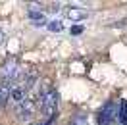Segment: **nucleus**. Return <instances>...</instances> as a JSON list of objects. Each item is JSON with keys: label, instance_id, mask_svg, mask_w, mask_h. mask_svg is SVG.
Masks as SVG:
<instances>
[{"label": "nucleus", "instance_id": "obj_10", "mask_svg": "<svg viewBox=\"0 0 127 125\" xmlns=\"http://www.w3.org/2000/svg\"><path fill=\"white\" fill-rule=\"evenodd\" d=\"M54 121H56V116H52V117H48V119H46V123H44V125H54Z\"/></svg>", "mask_w": 127, "mask_h": 125}, {"label": "nucleus", "instance_id": "obj_7", "mask_svg": "<svg viewBox=\"0 0 127 125\" xmlns=\"http://www.w3.org/2000/svg\"><path fill=\"white\" fill-rule=\"evenodd\" d=\"M67 17H73L75 21H79L81 17H85V14L79 12V10H67Z\"/></svg>", "mask_w": 127, "mask_h": 125}, {"label": "nucleus", "instance_id": "obj_11", "mask_svg": "<svg viewBox=\"0 0 127 125\" xmlns=\"http://www.w3.org/2000/svg\"><path fill=\"white\" fill-rule=\"evenodd\" d=\"M4 39H6V35H4V31H2V29H0V42H2Z\"/></svg>", "mask_w": 127, "mask_h": 125}, {"label": "nucleus", "instance_id": "obj_12", "mask_svg": "<svg viewBox=\"0 0 127 125\" xmlns=\"http://www.w3.org/2000/svg\"><path fill=\"white\" fill-rule=\"evenodd\" d=\"M98 125H104V123H100V121H98Z\"/></svg>", "mask_w": 127, "mask_h": 125}, {"label": "nucleus", "instance_id": "obj_6", "mask_svg": "<svg viewBox=\"0 0 127 125\" xmlns=\"http://www.w3.org/2000/svg\"><path fill=\"white\" fill-rule=\"evenodd\" d=\"M62 27H64V23L60 19H52V21L48 23V29H50V31H62Z\"/></svg>", "mask_w": 127, "mask_h": 125}, {"label": "nucleus", "instance_id": "obj_1", "mask_svg": "<svg viewBox=\"0 0 127 125\" xmlns=\"http://www.w3.org/2000/svg\"><path fill=\"white\" fill-rule=\"evenodd\" d=\"M40 108H42V112H44L48 117L54 116L56 108H58V91L50 89V91H46V93L42 94V96H40Z\"/></svg>", "mask_w": 127, "mask_h": 125}, {"label": "nucleus", "instance_id": "obj_8", "mask_svg": "<svg viewBox=\"0 0 127 125\" xmlns=\"http://www.w3.org/2000/svg\"><path fill=\"white\" fill-rule=\"evenodd\" d=\"M71 125H89V119H87L85 116H77V117L71 121Z\"/></svg>", "mask_w": 127, "mask_h": 125}, {"label": "nucleus", "instance_id": "obj_13", "mask_svg": "<svg viewBox=\"0 0 127 125\" xmlns=\"http://www.w3.org/2000/svg\"><path fill=\"white\" fill-rule=\"evenodd\" d=\"M125 125H127V123H125Z\"/></svg>", "mask_w": 127, "mask_h": 125}, {"label": "nucleus", "instance_id": "obj_9", "mask_svg": "<svg viewBox=\"0 0 127 125\" xmlns=\"http://www.w3.org/2000/svg\"><path fill=\"white\" fill-rule=\"evenodd\" d=\"M79 33H83V27H81V25H75V27H71V35H79Z\"/></svg>", "mask_w": 127, "mask_h": 125}, {"label": "nucleus", "instance_id": "obj_4", "mask_svg": "<svg viewBox=\"0 0 127 125\" xmlns=\"http://www.w3.org/2000/svg\"><path fill=\"white\" fill-rule=\"evenodd\" d=\"M118 119L121 125L127 123V100H121L119 102V112H118Z\"/></svg>", "mask_w": 127, "mask_h": 125}, {"label": "nucleus", "instance_id": "obj_3", "mask_svg": "<svg viewBox=\"0 0 127 125\" xmlns=\"http://www.w3.org/2000/svg\"><path fill=\"white\" fill-rule=\"evenodd\" d=\"M10 93H12V87L6 83H0V108L10 100Z\"/></svg>", "mask_w": 127, "mask_h": 125}, {"label": "nucleus", "instance_id": "obj_2", "mask_svg": "<svg viewBox=\"0 0 127 125\" xmlns=\"http://www.w3.org/2000/svg\"><path fill=\"white\" fill-rule=\"evenodd\" d=\"M16 114H17V117H19L21 121H29V119L33 117V114H35V104H33V100L25 98L21 104H17L16 106Z\"/></svg>", "mask_w": 127, "mask_h": 125}, {"label": "nucleus", "instance_id": "obj_5", "mask_svg": "<svg viewBox=\"0 0 127 125\" xmlns=\"http://www.w3.org/2000/svg\"><path fill=\"white\" fill-rule=\"evenodd\" d=\"M29 17H31L33 25H46V17L42 16V14H39V12H29Z\"/></svg>", "mask_w": 127, "mask_h": 125}]
</instances>
